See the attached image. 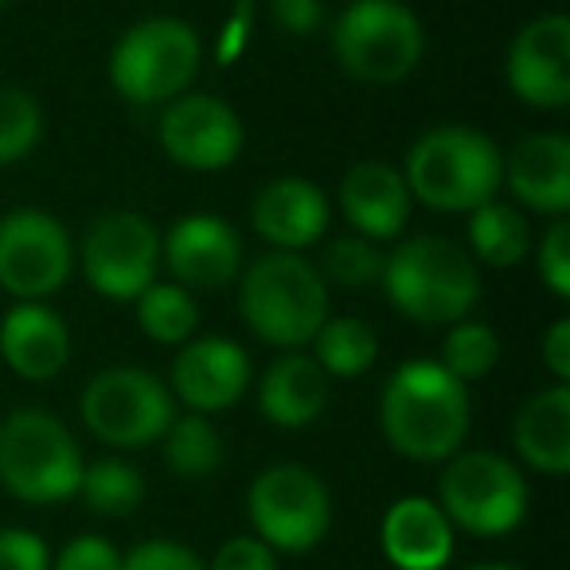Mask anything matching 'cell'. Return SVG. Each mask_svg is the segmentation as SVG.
I'll list each match as a JSON object with an SVG mask.
<instances>
[{
	"mask_svg": "<svg viewBox=\"0 0 570 570\" xmlns=\"http://www.w3.org/2000/svg\"><path fill=\"white\" fill-rule=\"evenodd\" d=\"M469 391L438 360H406L380 395V430L411 461H450L469 434Z\"/></svg>",
	"mask_w": 570,
	"mask_h": 570,
	"instance_id": "6da1fadb",
	"label": "cell"
},
{
	"mask_svg": "<svg viewBox=\"0 0 570 570\" xmlns=\"http://www.w3.org/2000/svg\"><path fill=\"white\" fill-rule=\"evenodd\" d=\"M383 289L403 317L419 325H458L481 297L476 262L465 246L438 235L406 238L383 258Z\"/></svg>",
	"mask_w": 570,
	"mask_h": 570,
	"instance_id": "7a4b0ae2",
	"label": "cell"
},
{
	"mask_svg": "<svg viewBox=\"0 0 570 570\" xmlns=\"http://www.w3.org/2000/svg\"><path fill=\"white\" fill-rule=\"evenodd\" d=\"M406 191L434 212H476L497 199L504 184V153L492 137L469 126H442L422 134L406 153Z\"/></svg>",
	"mask_w": 570,
	"mask_h": 570,
	"instance_id": "3957f363",
	"label": "cell"
},
{
	"mask_svg": "<svg viewBox=\"0 0 570 570\" xmlns=\"http://www.w3.org/2000/svg\"><path fill=\"white\" fill-rule=\"evenodd\" d=\"M238 305L258 341L294 352L313 344L328 321V282L302 254L269 250L246 269Z\"/></svg>",
	"mask_w": 570,
	"mask_h": 570,
	"instance_id": "277c9868",
	"label": "cell"
},
{
	"mask_svg": "<svg viewBox=\"0 0 570 570\" xmlns=\"http://www.w3.org/2000/svg\"><path fill=\"white\" fill-rule=\"evenodd\" d=\"M79 442L48 411L20 406L0 422V484L24 504H63L79 497L82 481Z\"/></svg>",
	"mask_w": 570,
	"mask_h": 570,
	"instance_id": "5b68a950",
	"label": "cell"
},
{
	"mask_svg": "<svg viewBox=\"0 0 570 570\" xmlns=\"http://www.w3.org/2000/svg\"><path fill=\"white\" fill-rule=\"evenodd\" d=\"M426 51L422 20L403 0H352L333 28V56L344 75L367 87L403 82Z\"/></svg>",
	"mask_w": 570,
	"mask_h": 570,
	"instance_id": "8992f818",
	"label": "cell"
},
{
	"mask_svg": "<svg viewBox=\"0 0 570 570\" xmlns=\"http://www.w3.org/2000/svg\"><path fill=\"white\" fill-rule=\"evenodd\" d=\"M204 48L191 24L176 17H149L118 40L110 56V82L134 106H168L196 82Z\"/></svg>",
	"mask_w": 570,
	"mask_h": 570,
	"instance_id": "52a82bcc",
	"label": "cell"
},
{
	"mask_svg": "<svg viewBox=\"0 0 570 570\" xmlns=\"http://www.w3.org/2000/svg\"><path fill=\"white\" fill-rule=\"evenodd\" d=\"M246 520L274 554H309L333 528V497L313 469L277 461L250 481Z\"/></svg>",
	"mask_w": 570,
	"mask_h": 570,
	"instance_id": "ba28073f",
	"label": "cell"
},
{
	"mask_svg": "<svg viewBox=\"0 0 570 570\" xmlns=\"http://www.w3.org/2000/svg\"><path fill=\"white\" fill-rule=\"evenodd\" d=\"M438 508L469 535H512L528 515V481L512 461L492 450L453 453L438 481Z\"/></svg>",
	"mask_w": 570,
	"mask_h": 570,
	"instance_id": "9c48e42d",
	"label": "cell"
},
{
	"mask_svg": "<svg viewBox=\"0 0 570 570\" xmlns=\"http://www.w3.org/2000/svg\"><path fill=\"white\" fill-rule=\"evenodd\" d=\"M82 422L114 450H145L160 442L176 419L173 391L145 367H110L82 391Z\"/></svg>",
	"mask_w": 570,
	"mask_h": 570,
	"instance_id": "30bf717a",
	"label": "cell"
},
{
	"mask_svg": "<svg viewBox=\"0 0 570 570\" xmlns=\"http://www.w3.org/2000/svg\"><path fill=\"white\" fill-rule=\"evenodd\" d=\"M71 235L56 215L17 207L0 219V289L20 302H43L71 277Z\"/></svg>",
	"mask_w": 570,
	"mask_h": 570,
	"instance_id": "8fae6325",
	"label": "cell"
},
{
	"mask_svg": "<svg viewBox=\"0 0 570 570\" xmlns=\"http://www.w3.org/2000/svg\"><path fill=\"white\" fill-rule=\"evenodd\" d=\"M160 235L137 212H106L82 238V269L95 294L137 302L157 282Z\"/></svg>",
	"mask_w": 570,
	"mask_h": 570,
	"instance_id": "7c38bea8",
	"label": "cell"
},
{
	"mask_svg": "<svg viewBox=\"0 0 570 570\" xmlns=\"http://www.w3.org/2000/svg\"><path fill=\"white\" fill-rule=\"evenodd\" d=\"M157 141L176 165L191 173H219L243 153V121L215 95H180L157 121Z\"/></svg>",
	"mask_w": 570,
	"mask_h": 570,
	"instance_id": "4fadbf2b",
	"label": "cell"
},
{
	"mask_svg": "<svg viewBox=\"0 0 570 570\" xmlns=\"http://www.w3.org/2000/svg\"><path fill=\"white\" fill-rule=\"evenodd\" d=\"M508 87L535 110H562L570 102V20L562 12L535 17L508 48Z\"/></svg>",
	"mask_w": 570,
	"mask_h": 570,
	"instance_id": "5bb4252c",
	"label": "cell"
},
{
	"mask_svg": "<svg viewBox=\"0 0 570 570\" xmlns=\"http://www.w3.org/2000/svg\"><path fill=\"white\" fill-rule=\"evenodd\" d=\"M250 387V360L235 341L204 336L180 348L173 364V395L191 414L230 411Z\"/></svg>",
	"mask_w": 570,
	"mask_h": 570,
	"instance_id": "9a60e30c",
	"label": "cell"
},
{
	"mask_svg": "<svg viewBox=\"0 0 570 570\" xmlns=\"http://www.w3.org/2000/svg\"><path fill=\"white\" fill-rule=\"evenodd\" d=\"M160 254L184 289H223L243 269V243L235 227L215 215H188L173 223Z\"/></svg>",
	"mask_w": 570,
	"mask_h": 570,
	"instance_id": "2e32d148",
	"label": "cell"
},
{
	"mask_svg": "<svg viewBox=\"0 0 570 570\" xmlns=\"http://www.w3.org/2000/svg\"><path fill=\"white\" fill-rule=\"evenodd\" d=\"M250 223L277 250H305L328 230V199L305 176H277L254 196Z\"/></svg>",
	"mask_w": 570,
	"mask_h": 570,
	"instance_id": "e0dca14e",
	"label": "cell"
},
{
	"mask_svg": "<svg viewBox=\"0 0 570 570\" xmlns=\"http://www.w3.org/2000/svg\"><path fill=\"white\" fill-rule=\"evenodd\" d=\"M380 547L395 570H445L453 559V523L430 497H403L383 512Z\"/></svg>",
	"mask_w": 570,
	"mask_h": 570,
	"instance_id": "ac0fdd59",
	"label": "cell"
},
{
	"mask_svg": "<svg viewBox=\"0 0 570 570\" xmlns=\"http://www.w3.org/2000/svg\"><path fill=\"white\" fill-rule=\"evenodd\" d=\"M0 356L20 380L48 383L71 360V333L63 317L40 302H20L0 321Z\"/></svg>",
	"mask_w": 570,
	"mask_h": 570,
	"instance_id": "d6986e66",
	"label": "cell"
},
{
	"mask_svg": "<svg viewBox=\"0 0 570 570\" xmlns=\"http://www.w3.org/2000/svg\"><path fill=\"white\" fill-rule=\"evenodd\" d=\"M508 191L528 212L559 219L570 207V141L562 134H531L512 149L504 165Z\"/></svg>",
	"mask_w": 570,
	"mask_h": 570,
	"instance_id": "ffe728a7",
	"label": "cell"
},
{
	"mask_svg": "<svg viewBox=\"0 0 570 570\" xmlns=\"http://www.w3.org/2000/svg\"><path fill=\"white\" fill-rule=\"evenodd\" d=\"M341 212L360 238H395L411 219V191L403 173L380 160H364L341 180Z\"/></svg>",
	"mask_w": 570,
	"mask_h": 570,
	"instance_id": "44dd1931",
	"label": "cell"
},
{
	"mask_svg": "<svg viewBox=\"0 0 570 570\" xmlns=\"http://www.w3.org/2000/svg\"><path fill=\"white\" fill-rule=\"evenodd\" d=\"M515 453L528 461L535 473L567 476L570 473V387H554L531 395L520 406L512 426Z\"/></svg>",
	"mask_w": 570,
	"mask_h": 570,
	"instance_id": "7402d4cb",
	"label": "cell"
},
{
	"mask_svg": "<svg viewBox=\"0 0 570 570\" xmlns=\"http://www.w3.org/2000/svg\"><path fill=\"white\" fill-rule=\"evenodd\" d=\"M258 406L266 422L282 430H302L321 419L328 406V375L313 356H289L274 360L258 383Z\"/></svg>",
	"mask_w": 570,
	"mask_h": 570,
	"instance_id": "603a6c76",
	"label": "cell"
},
{
	"mask_svg": "<svg viewBox=\"0 0 570 570\" xmlns=\"http://www.w3.org/2000/svg\"><path fill=\"white\" fill-rule=\"evenodd\" d=\"M531 250L528 215L512 204L489 199L476 212H469V258H481L484 266H515Z\"/></svg>",
	"mask_w": 570,
	"mask_h": 570,
	"instance_id": "cb8c5ba5",
	"label": "cell"
},
{
	"mask_svg": "<svg viewBox=\"0 0 570 570\" xmlns=\"http://www.w3.org/2000/svg\"><path fill=\"white\" fill-rule=\"evenodd\" d=\"M317 344V364L325 375L336 380H356V375L372 372L375 360H380V341H375V328L360 317H336L325 321L321 333L313 336Z\"/></svg>",
	"mask_w": 570,
	"mask_h": 570,
	"instance_id": "d4e9b609",
	"label": "cell"
},
{
	"mask_svg": "<svg viewBox=\"0 0 570 570\" xmlns=\"http://www.w3.org/2000/svg\"><path fill=\"white\" fill-rule=\"evenodd\" d=\"M79 497L95 515L121 520V515H129V512H137V508H141L145 476H141V469H134L129 461L102 458V461H95V465L82 469Z\"/></svg>",
	"mask_w": 570,
	"mask_h": 570,
	"instance_id": "484cf974",
	"label": "cell"
},
{
	"mask_svg": "<svg viewBox=\"0 0 570 570\" xmlns=\"http://www.w3.org/2000/svg\"><path fill=\"white\" fill-rule=\"evenodd\" d=\"M160 442H165V461L176 476L199 481V476H212L223 465V438L207 414L188 411L180 419H173V426L165 430Z\"/></svg>",
	"mask_w": 570,
	"mask_h": 570,
	"instance_id": "4316f807",
	"label": "cell"
},
{
	"mask_svg": "<svg viewBox=\"0 0 570 570\" xmlns=\"http://www.w3.org/2000/svg\"><path fill=\"white\" fill-rule=\"evenodd\" d=\"M137 321H141L145 336L157 344H184L191 341L199 325V309L191 289L176 282H153L141 297H137Z\"/></svg>",
	"mask_w": 570,
	"mask_h": 570,
	"instance_id": "83f0119b",
	"label": "cell"
},
{
	"mask_svg": "<svg viewBox=\"0 0 570 570\" xmlns=\"http://www.w3.org/2000/svg\"><path fill=\"white\" fill-rule=\"evenodd\" d=\"M500 360V341L484 321H458L450 328L442 344V360L438 364L461 383H473V380H484V375L497 367Z\"/></svg>",
	"mask_w": 570,
	"mask_h": 570,
	"instance_id": "f1b7e54d",
	"label": "cell"
},
{
	"mask_svg": "<svg viewBox=\"0 0 570 570\" xmlns=\"http://www.w3.org/2000/svg\"><path fill=\"white\" fill-rule=\"evenodd\" d=\"M43 137V110L28 90L0 82V165L24 160Z\"/></svg>",
	"mask_w": 570,
	"mask_h": 570,
	"instance_id": "f546056e",
	"label": "cell"
},
{
	"mask_svg": "<svg viewBox=\"0 0 570 570\" xmlns=\"http://www.w3.org/2000/svg\"><path fill=\"white\" fill-rule=\"evenodd\" d=\"M325 277L336 285H348V289H364L383 277V254L375 250L372 238H336L325 250Z\"/></svg>",
	"mask_w": 570,
	"mask_h": 570,
	"instance_id": "4dcf8cb0",
	"label": "cell"
},
{
	"mask_svg": "<svg viewBox=\"0 0 570 570\" xmlns=\"http://www.w3.org/2000/svg\"><path fill=\"white\" fill-rule=\"evenodd\" d=\"M121 570H207V562L180 539H145L121 554Z\"/></svg>",
	"mask_w": 570,
	"mask_h": 570,
	"instance_id": "1f68e13d",
	"label": "cell"
},
{
	"mask_svg": "<svg viewBox=\"0 0 570 570\" xmlns=\"http://www.w3.org/2000/svg\"><path fill=\"white\" fill-rule=\"evenodd\" d=\"M539 274H543L547 289L567 302L570 297V223L562 219V215L547 227L543 243H539Z\"/></svg>",
	"mask_w": 570,
	"mask_h": 570,
	"instance_id": "d6a6232c",
	"label": "cell"
},
{
	"mask_svg": "<svg viewBox=\"0 0 570 570\" xmlns=\"http://www.w3.org/2000/svg\"><path fill=\"white\" fill-rule=\"evenodd\" d=\"M51 570H121V551L106 535H75L63 543V551L51 554Z\"/></svg>",
	"mask_w": 570,
	"mask_h": 570,
	"instance_id": "836d02e7",
	"label": "cell"
},
{
	"mask_svg": "<svg viewBox=\"0 0 570 570\" xmlns=\"http://www.w3.org/2000/svg\"><path fill=\"white\" fill-rule=\"evenodd\" d=\"M0 570H51L48 539L28 528H0Z\"/></svg>",
	"mask_w": 570,
	"mask_h": 570,
	"instance_id": "e575fe53",
	"label": "cell"
},
{
	"mask_svg": "<svg viewBox=\"0 0 570 570\" xmlns=\"http://www.w3.org/2000/svg\"><path fill=\"white\" fill-rule=\"evenodd\" d=\"M207 570H277V554L262 539L235 535L227 543H219V551L212 554Z\"/></svg>",
	"mask_w": 570,
	"mask_h": 570,
	"instance_id": "d590c367",
	"label": "cell"
},
{
	"mask_svg": "<svg viewBox=\"0 0 570 570\" xmlns=\"http://www.w3.org/2000/svg\"><path fill=\"white\" fill-rule=\"evenodd\" d=\"M269 20L285 36H313L325 20V4L321 0H269Z\"/></svg>",
	"mask_w": 570,
	"mask_h": 570,
	"instance_id": "8d00e7d4",
	"label": "cell"
},
{
	"mask_svg": "<svg viewBox=\"0 0 570 570\" xmlns=\"http://www.w3.org/2000/svg\"><path fill=\"white\" fill-rule=\"evenodd\" d=\"M543 364L554 375V383L570 380V321H554L543 336Z\"/></svg>",
	"mask_w": 570,
	"mask_h": 570,
	"instance_id": "74e56055",
	"label": "cell"
},
{
	"mask_svg": "<svg viewBox=\"0 0 570 570\" xmlns=\"http://www.w3.org/2000/svg\"><path fill=\"white\" fill-rule=\"evenodd\" d=\"M469 570H523V567H515V562H476Z\"/></svg>",
	"mask_w": 570,
	"mask_h": 570,
	"instance_id": "f35d334b",
	"label": "cell"
},
{
	"mask_svg": "<svg viewBox=\"0 0 570 570\" xmlns=\"http://www.w3.org/2000/svg\"><path fill=\"white\" fill-rule=\"evenodd\" d=\"M0 4H4V0H0Z\"/></svg>",
	"mask_w": 570,
	"mask_h": 570,
	"instance_id": "ab89813d",
	"label": "cell"
}]
</instances>
